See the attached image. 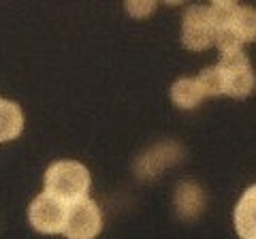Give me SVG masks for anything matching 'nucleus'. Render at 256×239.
Returning a JSON list of instances; mask_svg holds the SVG:
<instances>
[{"mask_svg":"<svg viewBox=\"0 0 256 239\" xmlns=\"http://www.w3.org/2000/svg\"><path fill=\"white\" fill-rule=\"evenodd\" d=\"M90 171L77 160H58L45 171V192L62 203H75L88 196Z\"/></svg>","mask_w":256,"mask_h":239,"instance_id":"obj_1","label":"nucleus"},{"mask_svg":"<svg viewBox=\"0 0 256 239\" xmlns=\"http://www.w3.org/2000/svg\"><path fill=\"white\" fill-rule=\"evenodd\" d=\"M216 66L224 75V94H228V96L244 98L256 88V75L252 70L250 58L246 56L244 50L222 54V58Z\"/></svg>","mask_w":256,"mask_h":239,"instance_id":"obj_2","label":"nucleus"},{"mask_svg":"<svg viewBox=\"0 0 256 239\" xmlns=\"http://www.w3.org/2000/svg\"><path fill=\"white\" fill-rule=\"evenodd\" d=\"M102 230V212L92 198H79L68 205L62 235L66 239H94Z\"/></svg>","mask_w":256,"mask_h":239,"instance_id":"obj_3","label":"nucleus"},{"mask_svg":"<svg viewBox=\"0 0 256 239\" xmlns=\"http://www.w3.org/2000/svg\"><path fill=\"white\" fill-rule=\"evenodd\" d=\"M66 212H68L66 203L58 201L56 196L47 194V192H41L30 203L28 220L38 233L58 235V233H62L64 222H66Z\"/></svg>","mask_w":256,"mask_h":239,"instance_id":"obj_4","label":"nucleus"},{"mask_svg":"<svg viewBox=\"0 0 256 239\" xmlns=\"http://www.w3.org/2000/svg\"><path fill=\"white\" fill-rule=\"evenodd\" d=\"M214 24L210 20V9L205 4H192L184 13L182 41L188 50L201 52L214 45Z\"/></svg>","mask_w":256,"mask_h":239,"instance_id":"obj_5","label":"nucleus"},{"mask_svg":"<svg viewBox=\"0 0 256 239\" xmlns=\"http://www.w3.org/2000/svg\"><path fill=\"white\" fill-rule=\"evenodd\" d=\"M184 158V150L178 146L175 141H164V143H156L154 148L146 150L134 162V173L141 180H152L160 175L164 169H169L175 162H180Z\"/></svg>","mask_w":256,"mask_h":239,"instance_id":"obj_6","label":"nucleus"},{"mask_svg":"<svg viewBox=\"0 0 256 239\" xmlns=\"http://www.w3.org/2000/svg\"><path fill=\"white\" fill-rule=\"evenodd\" d=\"M205 207V192L194 182H182L175 190V210L178 216L184 220L196 218Z\"/></svg>","mask_w":256,"mask_h":239,"instance_id":"obj_7","label":"nucleus"},{"mask_svg":"<svg viewBox=\"0 0 256 239\" xmlns=\"http://www.w3.org/2000/svg\"><path fill=\"white\" fill-rule=\"evenodd\" d=\"M235 230L242 239H256V184L246 190L235 207Z\"/></svg>","mask_w":256,"mask_h":239,"instance_id":"obj_8","label":"nucleus"},{"mask_svg":"<svg viewBox=\"0 0 256 239\" xmlns=\"http://www.w3.org/2000/svg\"><path fill=\"white\" fill-rule=\"evenodd\" d=\"M24 130V114L18 102L0 98V143L20 137Z\"/></svg>","mask_w":256,"mask_h":239,"instance_id":"obj_9","label":"nucleus"},{"mask_svg":"<svg viewBox=\"0 0 256 239\" xmlns=\"http://www.w3.org/2000/svg\"><path fill=\"white\" fill-rule=\"evenodd\" d=\"M171 98L180 109H194V107L201 105V100L205 96H203L201 88H198V84H196V79L182 77L171 88Z\"/></svg>","mask_w":256,"mask_h":239,"instance_id":"obj_10","label":"nucleus"},{"mask_svg":"<svg viewBox=\"0 0 256 239\" xmlns=\"http://www.w3.org/2000/svg\"><path fill=\"white\" fill-rule=\"evenodd\" d=\"M230 28H233L235 34L242 38V43L256 41V9L239 4L237 15H235L233 26H230Z\"/></svg>","mask_w":256,"mask_h":239,"instance_id":"obj_11","label":"nucleus"},{"mask_svg":"<svg viewBox=\"0 0 256 239\" xmlns=\"http://www.w3.org/2000/svg\"><path fill=\"white\" fill-rule=\"evenodd\" d=\"M207 9H210V20L214 24V30H222V28L233 26L239 4L233 2V0H216Z\"/></svg>","mask_w":256,"mask_h":239,"instance_id":"obj_12","label":"nucleus"},{"mask_svg":"<svg viewBox=\"0 0 256 239\" xmlns=\"http://www.w3.org/2000/svg\"><path fill=\"white\" fill-rule=\"evenodd\" d=\"M198 88H201L203 96H218L224 94V75L218 66H207L205 70H201V75L194 77Z\"/></svg>","mask_w":256,"mask_h":239,"instance_id":"obj_13","label":"nucleus"},{"mask_svg":"<svg viewBox=\"0 0 256 239\" xmlns=\"http://www.w3.org/2000/svg\"><path fill=\"white\" fill-rule=\"evenodd\" d=\"M214 45H218V50L222 54H230V52H242V38L235 34L233 28H222V30H216L214 34Z\"/></svg>","mask_w":256,"mask_h":239,"instance_id":"obj_14","label":"nucleus"},{"mask_svg":"<svg viewBox=\"0 0 256 239\" xmlns=\"http://www.w3.org/2000/svg\"><path fill=\"white\" fill-rule=\"evenodd\" d=\"M156 9V2H152V0H130V2H126V11L132 15V18H148L152 15Z\"/></svg>","mask_w":256,"mask_h":239,"instance_id":"obj_15","label":"nucleus"}]
</instances>
